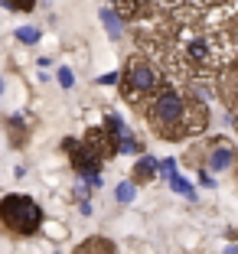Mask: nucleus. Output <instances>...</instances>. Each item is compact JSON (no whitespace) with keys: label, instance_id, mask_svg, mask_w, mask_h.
<instances>
[{"label":"nucleus","instance_id":"nucleus-1","mask_svg":"<svg viewBox=\"0 0 238 254\" xmlns=\"http://www.w3.org/2000/svg\"><path fill=\"white\" fill-rule=\"evenodd\" d=\"M144 118H147L150 130L157 137H163V140H183L189 134H199L202 127H206L209 114H206V105L196 101L193 91H186L183 85L166 78L163 88L144 105Z\"/></svg>","mask_w":238,"mask_h":254},{"label":"nucleus","instance_id":"nucleus-2","mask_svg":"<svg viewBox=\"0 0 238 254\" xmlns=\"http://www.w3.org/2000/svg\"><path fill=\"white\" fill-rule=\"evenodd\" d=\"M163 82H166L163 68L157 65L147 53H134L124 62V72H121V95L127 98V105L144 111V105L163 88Z\"/></svg>","mask_w":238,"mask_h":254},{"label":"nucleus","instance_id":"nucleus-3","mask_svg":"<svg viewBox=\"0 0 238 254\" xmlns=\"http://www.w3.org/2000/svg\"><path fill=\"white\" fill-rule=\"evenodd\" d=\"M0 222L7 225L13 235L30 238V235L39 232V225H43V209H39L30 195H3L0 199Z\"/></svg>","mask_w":238,"mask_h":254},{"label":"nucleus","instance_id":"nucleus-4","mask_svg":"<svg viewBox=\"0 0 238 254\" xmlns=\"http://www.w3.org/2000/svg\"><path fill=\"white\" fill-rule=\"evenodd\" d=\"M199 20L222 39V46L229 49L232 59H238V0H219L216 7H209Z\"/></svg>","mask_w":238,"mask_h":254},{"label":"nucleus","instance_id":"nucleus-5","mask_svg":"<svg viewBox=\"0 0 238 254\" xmlns=\"http://www.w3.org/2000/svg\"><path fill=\"white\" fill-rule=\"evenodd\" d=\"M157 170H160V163H157L154 157H144V160H137V166H134V180L137 183H150L157 176Z\"/></svg>","mask_w":238,"mask_h":254},{"label":"nucleus","instance_id":"nucleus-6","mask_svg":"<svg viewBox=\"0 0 238 254\" xmlns=\"http://www.w3.org/2000/svg\"><path fill=\"white\" fill-rule=\"evenodd\" d=\"M232 160H235V150L222 143V147L212 150V157H209V166H212V170H225V166H229Z\"/></svg>","mask_w":238,"mask_h":254},{"label":"nucleus","instance_id":"nucleus-7","mask_svg":"<svg viewBox=\"0 0 238 254\" xmlns=\"http://www.w3.org/2000/svg\"><path fill=\"white\" fill-rule=\"evenodd\" d=\"M75 254H111V245L104 238H88L82 248H75Z\"/></svg>","mask_w":238,"mask_h":254},{"label":"nucleus","instance_id":"nucleus-8","mask_svg":"<svg viewBox=\"0 0 238 254\" xmlns=\"http://www.w3.org/2000/svg\"><path fill=\"white\" fill-rule=\"evenodd\" d=\"M101 20H104V26H108V33L118 39V36H121V30H124V26H121V16L114 13L111 7H104V10H101Z\"/></svg>","mask_w":238,"mask_h":254},{"label":"nucleus","instance_id":"nucleus-9","mask_svg":"<svg viewBox=\"0 0 238 254\" xmlns=\"http://www.w3.org/2000/svg\"><path fill=\"white\" fill-rule=\"evenodd\" d=\"M16 39L26 43V46H36L39 43V30L36 26H20V30H16Z\"/></svg>","mask_w":238,"mask_h":254},{"label":"nucleus","instance_id":"nucleus-10","mask_svg":"<svg viewBox=\"0 0 238 254\" xmlns=\"http://www.w3.org/2000/svg\"><path fill=\"white\" fill-rule=\"evenodd\" d=\"M134 199V183H121L118 186V202H131Z\"/></svg>","mask_w":238,"mask_h":254},{"label":"nucleus","instance_id":"nucleus-11","mask_svg":"<svg viewBox=\"0 0 238 254\" xmlns=\"http://www.w3.org/2000/svg\"><path fill=\"white\" fill-rule=\"evenodd\" d=\"M59 85H62V88H72V85H75L72 68H59Z\"/></svg>","mask_w":238,"mask_h":254},{"label":"nucleus","instance_id":"nucleus-12","mask_svg":"<svg viewBox=\"0 0 238 254\" xmlns=\"http://www.w3.org/2000/svg\"><path fill=\"white\" fill-rule=\"evenodd\" d=\"M10 10H33V0H3Z\"/></svg>","mask_w":238,"mask_h":254},{"label":"nucleus","instance_id":"nucleus-13","mask_svg":"<svg viewBox=\"0 0 238 254\" xmlns=\"http://www.w3.org/2000/svg\"><path fill=\"white\" fill-rule=\"evenodd\" d=\"M232 105H235V111H238V95H235V98H232Z\"/></svg>","mask_w":238,"mask_h":254}]
</instances>
